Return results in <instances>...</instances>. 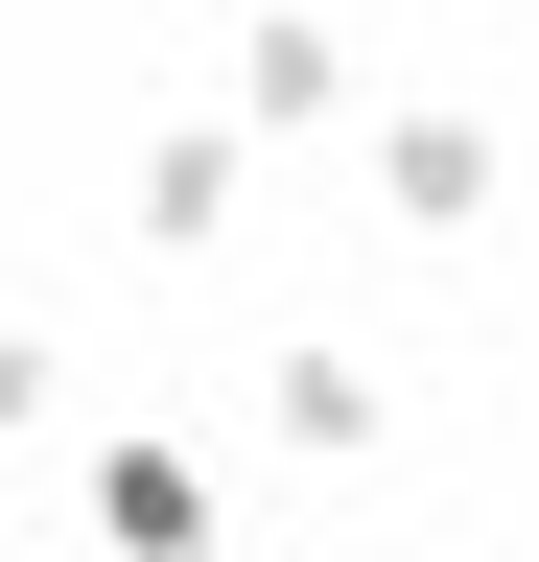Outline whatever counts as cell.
Wrapping results in <instances>:
<instances>
[{"label":"cell","mask_w":539,"mask_h":562,"mask_svg":"<svg viewBox=\"0 0 539 562\" xmlns=\"http://www.w3.org/2000/svg\"><path fill=\"white\" fill-rule=\"evenodd\" d=\"M24 422H47V328H0V446H24Z\"/></svg>","instance_id":"8992f818"},{"label":"cell","mask_w":539,"mask_h":562,"mask_svg":"<svg viewBox=\"0 0 539 562\" xmlns=\"http://www.w3.org/2000/svg\"><path fill=\"white\" fill-rule=\"evenodd\" d=\"M352 140H375V235H493V117L469 94H352Z\"/></svg>","instance_id":"6da1fadb"},{"label":"cell","mask_w":539,"mask_h":562,"mask_svg":"<svg viewBox=\"0 0 539 562\" xmlns=\"http://www.w3.org/2000/svg\"><path fill=\"white\" fill-rule=\"evenodd\" d=\"M352 94H375V70H352V24H328V0H235V140H352Z\"/></svg>","instance_id":"3957f363"},{"label":"cell","mask_w":539,"mask_h":562,"mask_svg":"<svg viewBox=\"0 0 539 562\" xmlns=\"http://www.w3.org/2000/svg\"><path fill=\"white\" fill-rule=\"evenodd\" d=\"M235 188H258V140H235V117H165L117 211H142V258H212V235H235Z\"/></svg>","instance_id":"277c9868"},{"label":"cell","mask_w":539,"mask_h":562,"mask_svg":"<svg viewBox=\"0 0 539 562\" xmlns=\"http://www.w3.org/2000/svg\"><path fill=\"white\" fill-rule=\"evenodd\" d=\"M375 422H398V398H375V351H328V328H305V351H258V446H305V469H352Z\"/></svg>","instance_id":"5b68a950"},{"label":"cell","mask_w":539,"mask_h":562,"mask_svg":"<svg viewBox=\"0 0 539 562\" xmlns=\"http://www.w3.org/2000/svg\"><path fill=\"white\" fill-rule=\"evenodd\" d=\"M94 562H235V492L188 422H94Z\"/></svg>","instance_id":"7a4b0ae2"}]
</instances>
